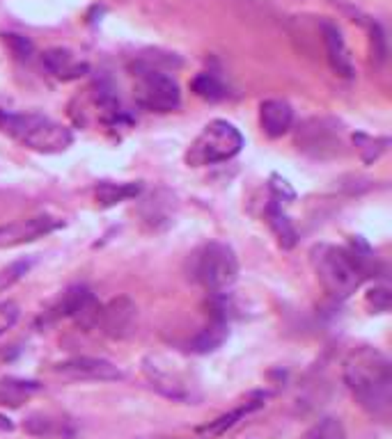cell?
Masks as SVG:
<instances>
[{"mask_svg": "<svg viewBox=\"0 0 392 439\" xmlns=\"http://www.w3.org/2000/svg\"><path fill=\"white\" fill-rule=\"evenodd\" d=\"M344 382L367 414L388 419L392 412V364L381 350L360 345L344 361Z\"/></svg>", "mask_w": 392, "mask_h": 439, "instance_id": "cell-1", "label": "cell"}, {"mask_svg": "<svg viewBox=\"0 0 392 439\" xmlns=\"http://www.w3.org/2000/svg\"><path fill=\"white\" fill-rule=\"evenodd\" d=\"M312 268L324 291L335 300H344L356 293L365 277L358 252L337 245H317L312 250Z\"/></svg>", "mask_w": 392, "mask_h": 439, "instance_id": "cell-2", "label": "cell"}, {"mask_svg": "<svg viewBox=\"0 0 392 439\" xmlns=\"http://www.w3.org/2000/svg\"><path fill=\"white\" fill-rule=\"evenodd\" d=\"M0 130L19 144L40 153H60L72 146L74 135L67 126L37 112L0 110Z\"/></svg>", "mask_w": 392, "mask_h": 439, "instance_id": "cell-3", "label": "cell"}, {"mask_svg": "<svg viewBox=\"0 0 392 439\" xmlns=\"http://www.w3.org/2000/svg\"><path fill=\"white\" fill-rule=\"evenodd\" d=\"M241 149L243 135L239 133V128L225 119H213L199 130V135L190 142L183 158L190 167H204L225 163V160L234 158Z\"/></svg>", "mask_w": 392, "mask_h": 439, "instance_id": "cell-4", "label": "cell"}, {"mask_svg": "<svg viewBox=\"0 0 392 439\" xmlns=\"http://www.w3.org/2000/svg\"><path fill=\"white\" fill-rule=\"evenodd\" d=\"M239 277V259L225 243H206L195 257V279L209 293L227 291Z\"/></svg>", "mask_w": 392, "mask_h": 439, "instance_id": "cell-5", "label": "cell"}, {"mask_svg": "<svg viewBox=\"0 0 392 439\" xmlns=\"http://www.w3.org/2000/svg\"><path fill=\"white\" fill-rule=\"evenodd\" d=\"M133 94L136 101L152 112H172L181 105V92L177 80L152 67L138 69Z\"/></svg>", "mask_w": 392, "mask_h": 439, "instance_id": "cell-6", "label": "cell"}, {"mask_svg": "<svg viewBox=\"0 0 392 439\" xmlns=\"http://www.w3.org/2000/svg\"><path fill=\"white\" fill-rule=\"evenodd\" d=\"M65 222L53 215H33V218H23L0 225V250L21 248V245L35 243L40 238L53 234L63 227Z\"/></svg>", "mask_w": 392, "mask_h": 439, "instance_id": "cell-7", "label": "cell"}, {"mask_svg": "<svg viewBox=\"0 0 392 439\" xmlns=\"http://www.w3.org/2000/svg\"><path fill=\"white\" fill-rule=\"evenodd\" d=\"M53 373L67 382H111L124 377V373L108 359L99 357H74L53 366Z\"/></svg>", "mask_w": 392, "mask_h": 439, "instance_id": "cell-8", "label": "cell"}, {"mask_svg": "<svg viewBox=\"0 0 392 439\" xmlns=\"http://www.w3.org/2000/svg\"><path fill=\"white\" fill-rule=\"evenodd\" d=\"M99 304L92 291L85 286H72L63 293V298L46 311V320H60V318H83L85 325H95Z\"/></svg>", "mask_w": 392, "mask_h": 439, "instance_id": "cell-9", "label": "cell"}, {"mask_svg": "<svg viewBox=\"0 0 392 439\" xmlns=\"http://www.w3.org/2000/svg\"><path fill=\"white\" fill-rule=\"evenodd\" d=\"M138 309L129 298H115L106 307H99L95 325L101 327V332L115 338H124L133 332Z\"/></svg>", "mask_w": 392, "mask_h": 439, "instance_id": "cell-10", "label": "cell"}, {"mask_svg": "<svg viewBox=\"0 0 392 439\" xmlns=\"http://www.w3.org/2000/svg\"><path fill=\"white\" fill-rule=\"evenodd\" d=\"M321 35H324L330 69H333L337 76H342V78H351L353 76V60L349 55L347 42H344L340 28L333 26V23H324V26H321Z\"/></svg>", "mask_w": 392, "mask_h": 439, "instance_id": "cell-11", "label": "cell"}, {"mask_svg": "<svg viewBox=\"0 0 392 439\" xmlns=\"http://www.w3.org/2000/svg\"><path fill=\"white\" fill-rule=\"evenodd\" d=\"M294 110L282 98H268L259 105V126L268 137H282L291 128Z\"/></svg>", "mask_w": 392, "mask_h": 439, "instance_id": "cell-12", "label": "cell"}, {"mask_svg": "<svg viewBox=\"0 0 392 439\" xmlns=\"http://www.w3.org/2000/svg\"><path fill=\"white\" fill-rule=\"evenodd\" d=\"M42 64L49 69V71L60 80H79L88 74V64L76 60V55L72 51L65 49H51L44 53Z\"/></svg>", "mask_w": 392, "mask_h": 439, "instance_id": "cell-13", "label": "cell"}, {"mask_svg": "<svg viewBox=\"0 0 392 439\" xmlns=\"http://www.w3.org/2000/svg\"><path fill=\"white\" fill-rule=\"evenodd\" d=\"M227 338V322L225 316L216 313L209 320V325H204L199 332L190 338V350L197 352V355H206V352H213L216 348H220L222 341Z\"/></svg>", "mask_w": 392, "mask_h": 439, "instance_id": "cell-14", "label": "cell"}, {"mask_svg": "<svg viewBox=\"0 0 392 439\" xmlns=\"http://www.w3.org/2000/svg\"><path fill=\"white\" fill-rule=\"evenodd\" d=\"M264 400H266V396L257 394L252 400H248V403H243L241 407H236V410H232L229 414H222V417H218L216 421L206 423V426L199 428L197 433H199V435H204V437H218V435H225L227 430H229V428H234L236 423H239L243 417H248L250 412L259 410V407L264 405Z\"/></svg>", "mask_w": 392, "mask_h": 439, "instance_id": "cell-15", "label": "cell"}, {"mask_svg": "<svg viewBox=\"0 0 392 439\" xmlns=\"http://www.w3.org/2000/svg\"><path fill=\"white\" fill-rule=\"evenodd\" d=\"M42 384L33 380H19V377H5L0 380V405L5 407H21L28 398H33Z\"/></svg>", "mask_w": 392, "mask_h": 439, "instance_id": "cell-16", "label": "cell"}, {"mask_svg": "<svg viewBox=\"0 0 392 439\" xmlns=\"http://www.w3.org/2000/svg\"><path fill=\"white\" fill-rule=\"evenodd\" d=\"M69 423L67 421H60V419H53L49 417V414H30V417L26 419V423H23V430L35 437H44V439H72L74 433H67Z\"/></svg>", "mask_w": 392, "mask_h": 439, "instance_id": "cell-17", "label": "cell"}, {"mask_svg": "<svg viewBox=\"0 0 392 439\" xmlns=\"http://www.w3.org/2000/svg\"><path fill=\"white\" fill-rule=\"evenodd\" d=\"M140 195V186L138 183H99L97 190H95V197H97V204L104 206V209H108V206H115L120 202H126V199H133Z\"/></svg>", "mask_w": 392, "mask_h": 439, "instance_id": "cell-18", "label": "cell"}, {"mask_svg": "<svg viewBox=\"0 0 392 439\" xmlns=\"http://www.w3.org/2000/svg\"><path fill=\"white\" fill-rule=\"evenodd\" d=\"M268 222H271V227L275 231V236H278V241H280L282 248H294V245H296V231H294V227L289 225V220L284 218L278 199L271 202V206H268Z\"/></svg>", "mask_w": 392, "mask_h": 439, "instance_id": "cell-19", "label": "cell"}, {"mask_svg": "<svg viewBox=\"0 0 392 439\" xmlns=\"http://www.w3.org/2000/svg\"><path fill=\"white\" fill-rule=\"evenodd\" d=\"M190 87H193L195 94L199 98H204V101H220V98L227 96L225 85H222L213 74H199V76H195L193 83H190Z\"/></svg>", "mask_w": 392, "mask_h": 439, "instance_id": "cell-20", "label": "cell"}, {"mask_svg": "<svg viewBox=\"0 0 392 439\" xmlns=\"http://www.w3.org/2000/svg\"><path fill=\"white\" fill-rule=\"evenodd\" d=\"M301 439H347V433H344V426L340 419L326 417L307 428L301 435Z\"/></svg>", "mask_w": 392, "mask_h": 439, "instance_id": "cell-21", "label": "cell"}, {"mask_svg": "<svg viewBox=\"0 0 392 439\" xmlns=\"http://www.w3.org/2000/svg\"><path fill=\"white\" fill-rule=\"evenodd\" d=\"M30 268H33V259H23V261H14L7 268L0 270V291L5 289H12L14 284L23 279V275H26Z\"/></svg>", "mask_w": 392, "mask_h": 439, "instance_id": "cell-22", "label": "cell"}, {"mask_svg": "<svg viewBox=\"0 0 392 439\" xmlns=\"http://www.w3.org/2000/svg\"><path fill=\"white\" fill-rule=\"evenodd\" d=\"M19 316H21V309L14 300H3V302H0V336L7 334L17 325Z\"/></svg>", "mask_w": 392, "mask_h": 439, "instance_id": "cell-23", "label": "cell"}, {"mask_svg": "<svg viewBox=\"0 0 392 439\" xmlns=\"http://www.w3.org/2000/svg\"><path fill=\"white\" fill-rule=\"evenodd\" d=\"M390 291L386 286H376L367 293V304L372 307V311H388L390 309Z\"/></svg>", "mask_w": 392, "mask_h": 439, "instance_id": "cell-24", "label": "cell"}, {"mask_svg": "<svg viewBox=\"0 0 392 439\" xmlns=\"http://www.w3.org/2000/svg\"><path fill=\"white\" fill-rule=\"evenodd\" d=\"M3 40H5V44L14 51V55L28 58L30 53H33V44H30V42L26 40V37H21V35H3Z\"/></svg>", "mask_w": 392, "mask_h": 439, "instance_id": "cell-25", "label": "cell"}, {"mask_svg": "<svg viewBox=\"0 0 392 439\" xmlns=\"http://www.w3.org/2000/svg\"><path fill=\"white\" fill-rule=\"evenodd\" d=\"M372 60H376V64L386 60V37H383L379 26L372 28Z\"/></svg>", "mask_w": 392, "mask_h": 439, "instance_id": "cell-26", "label": "cell"}, {"mask_svg": "<svg viewBox=\"0 0 392 439\" xmlns=\"http://www.w3.org/2000/svg\"><path fill=\"white\" fill-rule=\"evenodd\" d=\"M10 430H14L12 419H7L5 414H0V433H10Z\"/></svg>", "mask_w": 392, "mask_h": 439, "instance_id": "cell-27", "label": "cell"}]
</instances>
